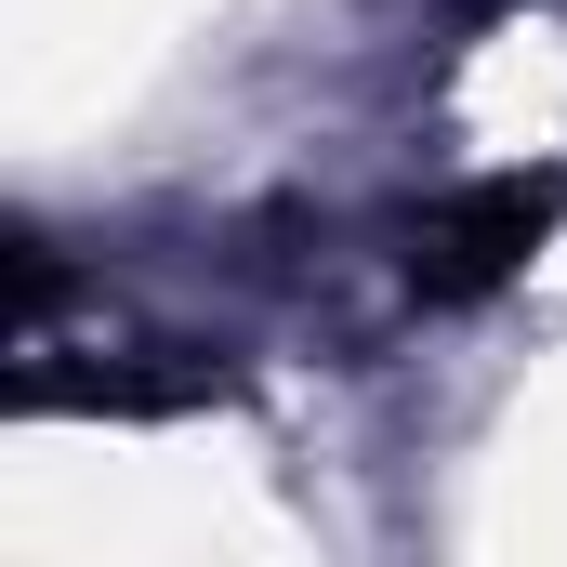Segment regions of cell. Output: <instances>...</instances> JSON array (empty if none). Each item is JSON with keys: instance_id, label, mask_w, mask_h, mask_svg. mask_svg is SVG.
Wrapping results in <instances>:
<instances>
[{"instance_id": "6da1fadb", "label": "cell", "mask_w": 567, "mask_h": 567, "mask_svg": "<svg viewBox=\"0 0 567 567\" xmlns=\"http://www.w3.org/2000/svg\"><path fill=\"white\" fill-rule=\"evenodd\" d=\"M555 212H567L555 172H475V185L423 198V212L396 225V278H410V303H488L502 278H528V251L555 238Z\"/></svg>"}]
</instances>
